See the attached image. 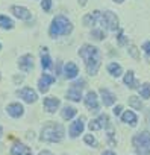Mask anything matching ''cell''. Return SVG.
Wrapping results in <instances>:
<instances>
[{"label": "cell", "mask_w": 150, "mask_h": 155, "mask_svg": "<svg viewBox=\"0 0 150 155\" xmlns=\"http://www.w3.org/2000/svg\"><path fill=\"white\" fill-rule=\"evenodd\" d=\"M23 79H24L23 76H20V78H18V76H15V78H14V81H15L17 84H18V82H23Z\"/></svg>", "instance_id": "cell-38"}, {"label": "cell", "mask_w": 150, "mask_h": 155, "mask_svg": "<svg viewBox=\"0 0 150 155\" xmlns=\"http://www.w3.org/2000/svg\"><path fill=\"white\" fill-rule=\"evenodd\" d=\"M97 119L102 125V129H112V122H111V119L106 113H99Z\"/></svg>", "instance_id": "cell-25"}, {"label": "cell", "mask_w": 150, "mask_h": 155, "mask_svg": "<svg viewBox=\"0 0 150 155\" xmlns=\"http://www.w3.org/2000/svg\"><path fill=\"white\" fill-rule=\"evenodd\" d=\"M138 93H139V97H141V99L148 101V99H150V82L141 84L139 88H138Z\"/></svg>", "instance_id": "cell-26"}, {"label": "cell", "mask_w": 150, "mask_h": 155, "mask_svg": "<svg viewBox=\"0 0 150 155\" xmlns=\"http://www.w3.org/2000/svg\"><path fill=\"white\" fill-rule=\"evenodd\" d=\"M71 87H76V88L84 90V88L87 87V81H85V79H82V78H76V79H73Z\"/></svg>", "instance_id": "cell-32"}, {"label": "cell", "mask_w": 150, "mask_h": 155, "mask_svg": "<svg viewBox=\"0 0 150 155\" xmlns=\"http://www.w3.org/2000/svg\"><path fill=\"white\" fill-rule=\"evenodd\" d=\"M142 52H144L145 56L150 59V41H145V43L142 44Z\"/></svg>", "instance_id": "cell-35"}, {"label": "cell", "mask_w": 150, "mask_h": 155, "mask_svg": "<svg viewBox=\"0 0 150 155\" xmlns=\"http://www.w3.org/2000/svg\"><path fill=\"white\" fill-rule=\"evenodd\" d=\"M65 138V128L59 122L49 120L40 131V140L43 143H61Z\"/></svg>", "instance_id": "cell-2"}, {"label": "cell", "mask_w": 150, "mask_h": 155, "mask_svg": "<svg viewBox=\"0 0 150 155\" xmlns=\"http://www.w3.org/2000/svg\"><path fill=\"white\" fill-rule=\"evenodd\" d=\"M43 108L46 113L55 114L61 108V99H58L56 96H46L43 99Z\"/></svg>", "instance_id": "cell-11"}, {"label": "cell", "mask_w": 150, "mask_h": 155, "mask_svg": "<svg viewBox=\"0 0 150 155\" xmlns=\"http://www.w3.org/2000/svg\"><path fill=\"white\" fill-rule=\"evenodd\" d=\"M120 119H121V122L123 123H126V125H129V126H132V128H135L136 125H138V116L133 113V111H123L121 114H120Z\"/></svg>", "instance_id": "cell-18"}, {"label": "cell", "mask_w": 150, "mask_h": 155, "mask_svg": "<svg viewBox=\"0 0 150 155\" xmlns=\"http://www.w3.org/2000/svg\"><path fill=\"white\" fill-rule=\"evenodd\" d=\"M97 23H100V26H102L103 31H105V29H106V31H118V29H120V20H118L117 14L112 12V11L102 12Z\"/></svg>", "instance_id": "cell-5"}, {"label": "cell", "mask_w": 150, "mask_h": 155, "mask_svg": "<svg viewBox=\"0 0 150 155\" xmlns=\"http://www.w3.org/2000/svg\"><path fill=\"white\" fill-rule=\"evenodd\" d=\"M127 52H129V55H130V56H132L133 59H136V61L139 59V55H138V49H136L135 46H129V50H127Z\"/></svg>", "instance_id": "cell-33"}, {"label": "cell", "mask_w": 150, "mask_h": 155, "mask_svg": "<svg viewBox=\"0 0 150 155\" xmlns=\"http://www.w3.org/2000/svg\"><path fill=\"white\" fill-rule=\"evenodd\" d=\"M11 12H12L17 18H20V20H23V21H29V20L32 18L30 11H29L27 8H24V6H17V5H14V6L11 8Z\"/></svg>", "instance_id": "cell-17"}, {"label": "cell", "mask_w": 150, "mask_h": 155, "mask_svg": "<svg viewBox=\"0 0 150 155\" xmlns=\"http://www.w3.org/2000/svg\"><path fill=\"white\" fill-rule=\"evenodd\" d=\"M41 8H43V11L49 12L52 9V0H41Z\"/></svg>", "instance_id": "cell-34"}, {"label": "cell", "mask_w": 150, "mask_h": 155, "mask_svg": "<svg viewBox=\"0 0 150 155\" xmlns=\"http://www.w3.org/2000/svg\"><path fill=\"white\" fill-rule=\"evenodd\" d=\"M55 82H56V76L50 73H43L41 78L38 79V91L41 94H47L50 90V85H53Z\"/></svg>", "instance_id": "cell-8"}, {"label": "cell", "mask_w": 150, "mask_h": 155, "mask_svg": "<svg viewBox=\"0 0 150 155\" xmlns=\"http://www.w3.org/2000/svg\"><path fill=\"white\" fill-rule=\"evenodd\" d=\"M6 113L12 119H20V117L24 116V107L20 102H12L6 107Z\"/></svg>", "instance_id": "cell-15"}, {"label": "cell", "mask_w": 150, "mask_h": 155, "mask_svg": "<svg viewBox=\"0 0 150 155\" xmlns=\"http://www.w3.org/2000/svg\"><path fill=\"white\" fill-rule=\"evenodd\" d=\"M123 84L127 88H130V90H138L139 85H141V82L135 78V71L133 70H127L126 71V74L123 76Z\"/></svg>", "instance_id": "cell-13"}, {"label": "cell", "mask_w": 150, "mask_h": 155, "mask_svg": "<svg viewBox=\"0 0 150 155\" xmlns=\"http://www.w3.org/2000/svg\"><path fill=\"white\" fill-rule=\"evenodd\" d=\"M0 50H2V44H0Z\"/></svg>", "instance_id": "cell-44"}, {"label": "cell", "mask_w": 150, "mask_h": 155, "mask_svg": "<svg viewBox=\"0 0 150 155\" xmlns=\"http://www.w3.org/2000/svg\"><path fill=\"white\" fill-rule=\"evenodd\" d=\"M102 155H115V152H114V150H105Z\"/></svg>", "instance_id": "cell-41"}, {"label": "cell", "mask_w": 150, "mask_h": 155, "mask_svg": "<svg viewBox=\"0 0 150 155\" xmlns=\"http://www.w3.org/2000/svg\"><path fill=\"white\" fill-rule=\"evenodd\" d=\"M97 94H99L100 104H102L103 107H114L115 102H117V96H115L109 88H106V87H102Z\"/></svg>", "instance_id": "cell-9"}, {"label": "cell", "mask_w": 150, "mask_h": 155, "mask_svg": "<svg viewBox=\"0 0 150 155\" xmlns=\"http://www.w3.org/2000/svg\"><path fill=\"white\" fill-rule=\"evenodd\" d=\"M17 65H18V68L21 70V71H30V70H34V55H30V53H26V55H23V56H20V59H18V62H17Z\"/></svg>", "instance_id": "cell-14"}, {"label": "cell", "mask_w": 150, "mask_h": 155, "mask_svg": "<svg viewBox=\"0 0 150 155\" xmlns=\"http://www.w3.org/2000/svg\"><path fill=\"white\" fill-rule=\"evenodd\" d=\"M87 2H88V0H78V3H79V5L82 6V8H84V6L87 5Z\"/></svg>", "instance_id": "cell-39"}, {"label": "cell", "mask_w": 150, "mask_h": 155, "mask_svg": "<svg viewBox=\"0 0 150 155\" xmlns=\"http://www.w3.org/2000/svg\"><path fill=\"white\" fill-rule=\"evenodd\" d=\"M58 74H61V64H59V62L56 64V76H58Z\"/></svg>", "instance_id": "cell-40"}, {"label": "cell", "mask_w": 150, "mask_h": 155, "mask_svg": "<svg viewBox=\"0 0 150 155\" xmlns=\"http://www.w3.org/2000/svg\"><path fill=\"white\" fill-rule=\"evenodd\" d=\"M130 141L136 155H150V131L136 132Z\"/></svg>", "instance_id": "cell-4"}, {"label": "cell", "mask_w": 150, "mask_h": 155, "mask_svg": "<svg viewBox=\"0 0 150 155\" xmlns=\"http://www.w3.org/2000/svg\"><path fill=\"white\" fill-rule=\"evenodd\" d=\"M62 74L65 79L68 81H73V79H76V78L79 76V67L74 64L73 61H68L64 64V68H62Z\"/></svg>", "instance_id": "cell-12"}, {"label": "cell", "mask_w": 150, "mask_h": 155, "mask_svg": "<svg viewBox=\"0 0 150 155\" xmlns=\"http://www.w3.org/2000/svg\"><path fill=\"white\" fill-rule=\"evenodd\" d=\"M79 56L84 59L85 62V70L90 76H96L100 70L102 65V53L97 47L91 46V44H84L79 49Z\"/></svg>", "instance_id": "cell-1"}, {"label": "cell", "mask_w": 150, "mask_h": 155, "mask_svg": "<svg viewBox=\"0 0 150 155\" xmlns=\"http://www.w3.org/2000/svg\"><path fill=\"white\" fill-rule=\"evenodd\" d=\"M9 153L11 155H32V149L21 141H14Z\"/></svg>", "instance_id": "cell-16"}, {"label": "cell", "mask_w": 150, "mask_h": 155, "mask_svg": "<svg viewBox=\"0 0 150 155\" xmlns=\"http://www.w3.org/2000/svg\"><path fill=\"white\" fill-rule=\"evenodd\" d=\"M127 104H129V107L133 108L135 111H141V110L144 108V107H142V101H141L139 96H130V97L127 99Z\"/></svg>", "instance_id": "cell-24"}, {"label": "cell", "mask_w": 150, "mask_h": 155, "mask_svg": "<svg viewBox=\"0 0 150 155\" xmlns=\"http://www.w3.org/2000/svg\"><path fill=\"white\" fill-rule=\"evenodd\" d=\"M112 2H115V3H123L124 0H112Z\"/></svg>", "instance_id": "cell-43"}, {"label": "cell", "mask_w": 150, "mask_h": 155, "mask_svg": "<svg viewBox=\"0 0 150 155\" xmlns=\"http://www.w3.org/2000/svg\"><path fill=\"white\" fill-rule=\"evenodd\" d=\"M15 94H17V97H20L23 102H26V104H29V105H32V104H35V102L38 101V93H37L32 87L18 88V90L15 91Z\"/></svg>", "instance_id": "cell-7"}, {"label": "cell", "mask_w": 150, "mask_h": 155, "mask_svg": "<svg viewBox=\"0 0 150 155\" xmlns=\"http://www.w3.org/2000/svg\"><path fill=\"white\" fill-rule=\"evenodd\" d=\"M117 44L118 46H127L129 44V38L124 35L123 31H118V34H117Z\"/></svg>", "instance_id": "cell-31"}, {"label": "cell", "mask_w": 150, "mask_h": 155, "mask_svg": "<svg viewBox=\"0 0 150 155\" xmlns=\"http://www.w3.org/2000/svg\"><path fill=\"white\" fill-rule=\"evenodd\" d=\"M0 28L2 29H12L14 28V21L6 17V15H0Z\"/></svg>", "instance_id": "cell-28"}, {"label": "cell", "mask_w": 150, "mask_h": 155, "mask_svg": "<svg viewBox=\"0 0 150 155\" xmlns=\"http://www.w3.org/2000/svg\"><path fill=\"white\" fill-rule=\"evenodd\" d=\"M65 97H67L68 101H71V102H81L82 97H84V96H82V90L70 85V88H68L67 93H65Z\"/></svg>", "instance_id": "cell-19"}, {"label": "cell", "mask_w": 150, "mask_h": 155, "mask_svg": "<svg viewBox=\"0 0 150 155\" xmlns=\"http://www.w3.org/2000/svg\"><path fill=\"white\" fill-rule=\"evenodd\" d=\"M91 37H93L94 40H97V41H102V40L106 38V32H105L103 29H93V31H91Z\"/></svg>", "instance_id": "cell-29"}, {"label": "cell", "mask_w": 150, "mask_h": 155, "mask_svg": "<svg viewBox=\"0 0 150 155\" xmlns=\"http://www.w3.org/2000/svg\"><path fill=\"white\" fill-rule=\"evenodd\" d=\"M88 129H90L91 132L102 131V125H100V122H99V119H97V117H96V119H93V120H90V123H88Z\"/></svg>", "instance_id": "cell-30"}, {"label": "cell", "mask_w": 150, "mask_h": 155, "mask_svg": "<svg viewBox=\"0 0 150 155\" xmlns=\"http://www.w3.org/2000/svg\"><path fill=\"white\" fill-rule=\"evenodd\" d=\"M121 113H123V105H115L114 110H112V114H114L115 117H120Z\"/></svg>", "instance_id": "cell-36"}, {"label": "cell", "mask_w": 150, "mask_h": 155, "mask_svg": "<svg viewBox=\"0 0 150 155\" xmlns=\"http://www.w3.org/2000/svg\"><path fill=\"white\" fill-rule=\"evenodd\" d=\"M41 67H43V70H50L53 67V61L49 55L47 47H41Z\"/></svg>", "instance_id": "cell-20"}, {"label": "cell", "mask_w": 150, "mask_h": 155, "mask_svg": "<svg viewBox=\"0 0 150 155\" xmlns=\"http://www.w3.org/2000/svg\"><path fill=\"white\" fill-rule=\"evenodd\" d=\"M108 73L112 76V78H120L123 74V67L118 64V62H109L108 67H106Z\"/></svg>", "instance_id": "cell-23"}, {"label": "cell", "mask_w": 150, "mask_h": 155, "mask_svg": "<svg viewBox=\"0 0 150 155\" xmlns=\"http://www.w3.org/2000/svg\"><path fill=\"white\" fill-rule=\"evenodd\" d=\"M2 137H3V128L0 126V138H2Z\"/></svg>", "instance_id": "cell-42"}, {"label": "cell", "mask_w": 150, "mask_h": 155, "mask_svg": "<svg viewBox=\"0 0 150 155\" xmlns=\"http://www.w3.org/2000/svg\"><path fill=\"white\" fill-rule=\"evenodd\" d=\"M71 31H73V23L65 15L59 14L52 20L50 28H49V35H50V38L56 40L62 35H70Z\"/></svg>", "instance_id": "cell-3"}, {"label": "cell", "mask_w": 150, "mask_h": 155, "mask_svg": "<svg viewBox=\"0 0 150 155\" xmlns=\"http://www.w3.org/2000/svg\"><path fill=\"white\" fill-rule=\"evenodd\" d=\"M84 143L87 146H90V147H97L99 146V141H97V138L93 134H85L84 135Z\"/></svg>", "instance_id": "cell-27"}, {"label": "cell", "mask_w": 150, "mask_h": 155, "mask_svg": "<svg viewBox=\"0 0 150 155\" xmlns=\"http://www.w3.org/2000/svg\"><path fill=\"white\" fill-rule=\"evenodd\" d=\"M76 116H78V110L71 105H64L61 108V117L64 120H73Z\"/></svg>", "instance_id": "cell-21"}, {"label": "cell", "mask_w": 150, "mask_h": 155, "mask_svg": "<svg viewBox=\"0 0 150 155\" xmlns=\"http://www.w3.org/2000/svg\"><path fill=\"white\" fill-rule=\"evenodd\" d=\"M100 11H93V12H90V14H87L84 18H82V23H84V26H87V28H91V26H94L97 21H99V17H100Z\"/></svg>", "instance_id": "cell-22"}, {"label": "cell", "mask_w": 150, "mask_h": 155, "mask_svg": "<svg viewBox=\"0 0 150 155\" xmlns=\"http://www.w3.org/2000/svg\"><path fill=\"white\" fill-rule=\"evenodd\" d=\"M84 129H85V117H78V119H74L73 120V123L70 125V128H68V135L71 137V138H78L82 132H84Z\"/></svg>", "instance_id": "cell-10"}, {"label": "cell", "mask_w": 150, "mask_h": 155, "mask_svg": "<svg viewBox=\"0 0 150 155\" xmlns=\"http://www.w3.org/2000/svg\"><path fill=\"white\" fill-rule=\"evenodd\" d=\"M38 155H55V153H52L50 150L44 149V150H40V152H38Z\"/></svg>", "instance_id": "cell-37"}, {"label": "cell", "mask_w": 150, "mask_h": 155, "mask_svg": "<svg viewBox=\"0 0 150 155\" xmlns=\"http://www.w3.org/2000/svg\"><path fill=\"white\" fill-rule=\"evenodd\" d=\"M82 101H84V105L87 107V110H90L91 113H94V114H99L100 113V99H99V94L94 91V90H90L84 97H82Z\"/></svg>", "instance_id": "cell-6"}]
</instances>
